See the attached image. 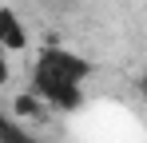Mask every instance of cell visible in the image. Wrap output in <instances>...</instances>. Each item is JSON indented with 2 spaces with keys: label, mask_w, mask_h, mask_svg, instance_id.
<instances>
[{
  "label": "cell",
  "mask_w": 147,
  "mask_h": 143,
  "mask_svg": "<svg viewBox=\"0 0 147 143\" xmlns=\"http://www.w3.org/2000/svg\"><path fill=\"white\" fill-rule=\"evenodd\" d=\"M92 80V64L72 48H44L32 64V99H44L56 111H76L84 103V88Z\"/></svg>",
  "instance_id": "1"
},
{
  "label": "cell",
  "mask_w": 147,
  "mask_h": 143,
  "mask_svg": "<svg viewBox=\"0 0 147 143\" xmlns=\"http://www.w3.org/2000/svg\"><path fill=\"white\" fill-rule=\"evenodd\" d=\"M28 44V28L20 24V16L12 8L0 4V52H20Z\"/></svg>",
  "instance_id": "2"
},
{
  "label": "cell",
  "mask_w": 147,
  "mask_h": 143,
  "mask_svg": "<svg viewBox=\"0 0 147 143\" xmlns=\"http://www.w3.org/2000/svg\"><path fill=\"white\" fill-rule=\"evenodd\" d=\"M143 99H147V76H143Z\"/></svg>",
  "instance_id": "3"
}]
</instances>
